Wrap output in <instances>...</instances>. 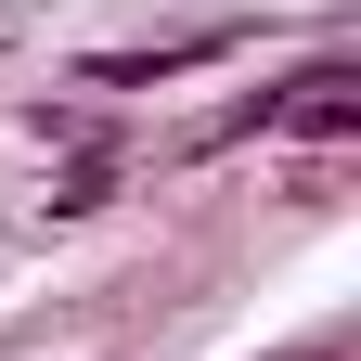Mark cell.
Here are the masks:
<instances>
[{
  "instance_id": "2",
  "label": "cell",
  "mask_w": 361,
  "mask_h": 361,
  "mask_svg": "<svg viewBox=\"0 0 361 361\" xmlns=\"http://www.w3.org/2000/svg\"><path fill=\"white\" fill-rule=\"evenodd\" d=\"M233 52V26H207V39H155V52H90L78 78L90 90H168V78H194V65H219Z\"/></svg>"
},
{
  "instance_id": "3",
  "label": "cell",
  "mask_w": 361,
  "mask_h": 361,
  "mask_svg": "<svg viewBox=\"0 0 361 361\" xmlns=\"http://www.w3.org/2000/svg\"><path fill=\"white\" fill-rule=\"evenodd\" d=\"M104 194H116V168L90 155V168H65V180H52V219H90V207H104Z\"/></svg>"
},
{
  "instance_id": "1",
  "label": "cell",
  "mask_w": 361,
  "mask_h": 361,
  "mask_svg": "<svg viewBox=\"0 0 361 361\" xmlns=\"http://www.w3.org/2000/svg\"><path fill=\"white\" fill-rule=\"evenodd\" d=\"M233 129H310V142H336V129H361V78H348V65H310V78H284V90H258V104H233L219 142H233Z\"/></svg>"
}]
</instances>
